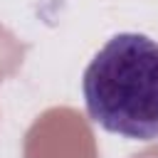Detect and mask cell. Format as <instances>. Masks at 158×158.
Wrapping results in <instances>:
<instances>
[{
    "mask_svg": "<svg viewBox=\"0 0 158 158\" xmlns=\"http://www.w3.org/2000/svg\"><path fill=\"white\" fill-rule=\"evenodd\" d=\"M84 104L94 123L136 141H158V42L114 35L86 64Z\"/></svg>",
    "mask_w": 158,
    "mask_h": 158,
    "instance_id": "obj_1",
    "label": "cell"
}]
</instances>
